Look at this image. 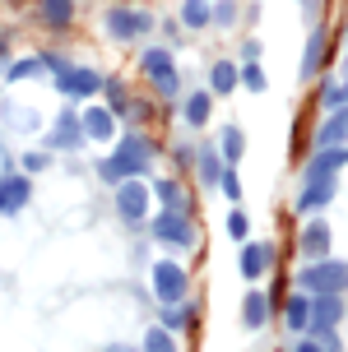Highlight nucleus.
<instances>
[{
    "label": "nucleus",
    "mask_w": 348,
    "mask_h": 352,
    "mask_svg": "<svg viewBox=\"0 0 348 352\" xmlns=\"http://www.w3.org/2000/svg\"><path fill=\"white\" fill-rule=\"evenodd\" d=\"M334 190H339L334 181H302V195H297V209H302V213H320V209H325V204L334 199Z\"/></svg>",
    "instance_id": "13"
},
{
    "label": "nucleus",
    "mask_w": 348,
    "mask_h": 352,
    "mask_svg": "<svg viewBox=\"0 0 348 352\" xmlns=\"http://www.w3.org/2000/svg\"><path fill=\"white\" fill-rule=\"evenodd\" d=\"M149 278H154V292L163 306H181L186 301V292H191V278H186V269L172 260H158L154 269H149Z\"/></svg>",
    "instance_id": "3"
},
{
    "label": "nucleus",
    "mask_w": 348,
    "mask_h": 352,
    "mask_svg": "<svg viewBox=\"0 0 348 352\" xmlns=\"http://www.w3.org/2000/svg\"><path fill=\"white\" fill-rule=\"evenodd\" d=\"M149 186H144V181H121V186H116V213H121L125 223H144V218H149Z\"/></svg>",
    "instance_id": "7"
},
{
    "label": "nucleus",
    "mask_w": 348,
    "mask_h": 352,
    "mask_svg": "<svg viewBox=\"0 0 348 352\" xmlns=\"http://www.w3.org/2000/svg\"><path fill=\"white\" fill-rule=\"evenodd\" d=\"M37 60H42V70H52V74H65L70 70V60H65V56H56V52H42Z\"/></svg>",
    "instance_id": "34"
},
{
    "label": "nucleus",
    "mask_w": 348,
    "mask_h": 352,
    "mask_svg": "<svg viewBox=\"0 0 348 352\" xmlns=\"http://www.w3.org/2000/svg\"><path fill=\"white\" fill-rule=\"evenodd\" d=\"M79 125H84V140H112L116 135V116L107 107H88L84 116H79Z\"/></svg>",
    "instance_id": "14"
},
{
    "label": "nucleus",
    "mask_w": 348,
    "mask_h": 352,
    "mask_svg": "<svg viewBox=\"0 0 348 352\" xmlns=\"http://www.w3.org/2000/svg\"><path fill=\"white\" fill-rule=\"evenodd\" d=\"M209 111H214V98H209V93H191V98H186V125L200 130V125L209 121Z\"/></svg>",
    "instance_id": "24"
},
{
    "label": "nucleus",
    "mask_w": 348,
    "mask_h": 352,
    "mask_svg": "<svg viewBox=\"0 0 348 352\" xmlns=\"http://www.w3.org/2000/svg\"><path fill=\"white\" fill-rule=\"evenodd\" d=\"M0 60H5V37H0Z\"/></svg>",
    "instance_id": "40"
},
{
    "label": "nucleus",
    "mask_w": 348,
    "mask_h": 352,
    "mask_svg": "<svg viewBox=\"0 0 348 352\" xmlns=\"http://www.w3.org/2000/svg\"><path fill=\"white\" fill-rule=\"evenodd\" d=\"M98 88H103V74L88 70V65H70L65 74H56V93L70 98V102H88Z\"/></svg>",
    "instance_id": "5"
},
{
    "label": "nucleus",
    "mask_w": 348,
    "mask_h": 352,
    "mask_svg": "<svg viewBox=\"0 0 348 352\" xmlns=\"http://www.w3.org/2000/svg\"><path fill=\"white\" fill-rule=\"evenodd\" d=\"M265 316H269V297H265V292H251L246 306H242V324H246V329H260Z\"/></svg>",
    "instance_id": "23"
},
{
    "label": "nucleus",
    "mask_w": 348,
    "mask_h": 352,
    "mask_svg": "<svg viewBox=\"0 0 348 352\" xmlns=\"http://www.w3.org/2000/svg\"><path fill=\"white\" fill-rule=\"evenodd\" d=\"M320 60H325V28H316L311 33V42H307V52H302V79H311L316 70H320Z\"/></svg>",
    "instance_id": "20"
},
{
    "label": "nucleus",
    "mask_w": 348,
    "mask_h": 352,
    "mask_svg": "<svg viewBox=\"0 0 348 352\" xmlns=\"http://www.w3.org/2000/svg\"><path fill=\"white\" fill-rule=\"evenodd\" d=\"M283 320H288V329H307V324H311V297H307V292L288 297V306H283Z\"/></svg>",
    "instance_id": "21"
},
{
    "label": "nucleus",
    "mask_w": 348,
    "mask_h": 352,
    "mask_svg": "<svg viewBox=\"0 0 348 352\" xmlns=\"http://www.w3.org/2000/svg\"><path fill=\"white\" fill-rule=\"evenodd\" d=\"M218 186H223V195H227V199H237V204H242V181H237V167H223Z\"/></svg>",
    "instance_id": "30"
},
{
    "label": "nucleus",
    "mask_w": 348,
    "mask_h": 352,
    "mask_svg": "<svg viewBox=\"0 0 348 352\" xmlns=\"http://www.w3.org/2000/svg\"><path fill=\"white\" fill-rule=\"evenodd\" d=\"M139 70L154 79V88L163 93V98H176L181 79H176V65H172V52H167V47H154V52H144V56H139Z\"/></svg>",
    "instance_id": "4"
},
{
    "label": "nucleus",
    "mask_w": 348,
    "mask_h": 352,
    "mask_svg": "<svg viewBox=\"0 0 348 352\" xmlns=\"http://www.w3.org/2000/svg\"><path fill=\"white\" fill-rule=\"evenodd\" d=\"M144 352H176V343H172V334L158 324V329H149V338H144Z\"/></svg>",
    "instance_id": "28"
},
{
    "label": "nucleus",
    "mask_w": 348,
    "mask_h": 352,
    "mask_svg": "<svg viewBox=\"0 0 348 352\" xmlns=\"http://www.w3.org/2000/svg\"><path fill=\"white\" fill-rule=\"evenodd\" d=\"M52 148H79V144H84V125H79V116H74V111H65V116H61V121H56V130H52Z\"/></svg>",
    "instance_id": "16"
},
{
    "label": "nucleus",
    "mask_w": 348,
    "mask_h": 352,
    "mask_svg": "<svg viewBox=\"0 0 348 352\" xmlns=\"http://www.w3.org/2000/svg\"><path fill=\"white\" fill-rule=\"evenodd\" d=\"M339 167H348V144H339V148H320V153L307 162V181H334Z\"/></svg>",
    "instance_id": "10"
},
{
    "label": "nucleus",
    "mask_w": 348,
    "mask_h": 352,
    "mask_svg": "<svg viewBox=\"0 0 348 352\" xmlns=\"http://www.w3.org/2000/svg\"><path fill=\"white\" fill-rule=\"evenodd\" d=\"M297 287L307 297H339L348 287V264L344 260H316L297 274Z\"/></svg>",
    "instance_id": "2"
},
{
    "label": "nucleus",
    "mask_w": 348,
    "mask_h": 352,
    "mask_svg": "<svg viewBox=\"0 0 348 352\" xmlns=\"http://www.w3.org/2000/svg\"><path fill=\"white\" fill-rule=\"evenodd\" d=\"M209 19H214L209 0H186V5H181V23H186V28H205Z\"/></svg>",
    "instance_id": "26"
},
{
    "label": "nucleus",
    "mask_w": 348,
    "mask_h": 352,
    "mask_svg": "<svg viewBox=\"0 0 348 352\" xmlns=\"http://www.w3.org/2000/svg\"><path fill=\"white\" fill-rule=\"evenodd\" d=\"M339 320H344V301H339V297H311V324L334 329Z\"/></svg>",
    "instance_id": "19"
},
{
    "label": "nucleus",
    "mask_w": 348,
    "mask_h": 352,
    "mask_svg": "<svg viewBox=\"0 0 348 352\" xmlns=\"http://www.w3.org/2000/svg\"><path fill=\"white\" fill-rule=\"evenodd\" d=\"M47 167H52V153H42V148L37 153H23V172H47Z\"/></svg>",
    "instance_id": "33"
},
{
    "label": "nucleus",
    "mask_w": 348,
    "mask_h": 352,
    "mask_svg": "<svg viewBox=\"0 0 348 352\" xmlns=\"http://www.w3.org/2000/svg\"><path fill=\"white\" fill-rule=\"evenodd\" d=\"M237 84H242L237 60H214V70H209V88H214V93H237Z\"/></svg>",
    "instance_id": "18"
},
{
    "label": "nucleus",
    "mask_w": 348,
    "mask_h": 352,
    "mask_svg": "<svg viewBox=\"0 0 348 352\" xmlns=\"http://www.w3.org/2000/svg\"><path fill=\"white\" fill-rule=\"evenodd\" d=\"M103 352H135V348H125V343H112V348H103Z\"/></svg>",
    "instance_id": "39"
},
{
    "label": "nucleus",
    "mask_w": 348,
    "mask_h": 352,
    "mask_svg": "<svg viewBox=\"0 0 348 352\" xmlns=\"http://www.w3.org/2000/svg\"><path fill=\"white\" fill-rule=\"evenodd\" d=\"M154 236L163 241V246H176V250H191L195 246V232H191V218L186 213H158L154 218Z\"/></svg>",
    "instance_id": "8"
},
{
    "label": "nucleus",
    "mask_w": 348,
    "mask_h": 352,
    "mask_svg": "<svg viewBox=\"0 0 348 352\" xmlns=\"http://www.w3.org/2000/svg\"><path fill=\"white\" fill-rule=\"evenodd\" d=\"M42 19L52 28H65L70 19H74V0H42Z\"/></svg>",
    "instance_id": "25"
},
{
    "label": "nucleus",
    "mask_w": 348,
    "mask_h": 352,
    "mask_svg": "<svg viewBox=\"0 0 348 352\" xmlns=\"http://www.w3.org/2000/svg\"><path fill=\"white\" fill-rule=\"evenodd\" d=\"M339 144H348V107L330 111L325 125L316 130V148H339Z\"/></svg>",
    "instance_id": "12"
},
{
    "label": "nucleus",
    "mask_w": 348,
    "mask_h": 352,
    "mask_svg": "<svg viewBox=\"0 0 348 352\" xmlns=\"http://www.w3.org/2000/svg\"><path fill=\"white\" fill-rule=\"evenodd\" d=\"M242 88H251V93H260V88H265L260 65H242Z\"/></svg>",
    "instance_id": "32"
},
{
    "label": "nucleus",
    "mask_w": 348,
    "mask_h": 352,
    "mask_svg": "<svg viewBox=\"0 0 348 352\" xmlns=\"http://www.w3.org/2000/svg\"><path fill=\"white\" fill-rule=\"evenodd\" d=\"M297 250L307 255V264H316V260H330V228H325L320 218H311V223L302 228V236H297Z\"/></svg>",
    "instance_id": "9"
},
{
    "label": "nucleus",
    "mask_w": 348,
    "mask_h": 352,
    "mask_svg": "<svg viewBox=\"0 0 348 352\" xmlns=\"http://www.w3.org/2000/svg\"><path fill=\"white\" fill-rule=\"evenodd\" d=\"M223 153H214V148H205V153H200V181H209V186H214V181H218V176H223Z\"/></svg>",
    "instance_id": "27"
},
{
    "label": "nucleus",
    "mask_w": 348,
    "mask_h": 352,
    "mask_svg": "<svg viewBox=\"0 0 348 352\" xmlns=\"http://www.w3.org/2000/svg\"><path fill=\"white\" fill-rule=\"evenodd\" d=\"M297 352H325V348H320V343H311V338H307V343H297Z\"/></svg>",
    "instance_id": "38"
},
{
    "label": "nucleus",
    "mask_w": 348,
    "mask_h": 352,
    "mask_svg": "<svg viewBox=\"0 0 348 352\" xmlns=\"http://www.w3.org/2000/svg\"><path fill=\"white\" fill-rule=\"evenodd\" d=\"M242 60H246V65H256V60H260V42H246V47H242Z\"/></svg>",
    "instance_id": "36"
},
{
    "label": "nucleus",
    "mask_w": 348,
    "mask_h": 352,
    "mask_svg": "<svg viewBox=\"0 0 348 352\" xmlns=\"http://www.w3.org/2000/svg\"><path fill=\"white\" fill-rule=\"evenodd\" d=\"M218 153H223L227 167H237V158L246 153V135L237 130V125H227V130H223V140H218Z\"/></svg>",
    "instance_id": "22"
},
{
    "label": "nucleus",
    "mask_w": 348,
    "mask_h": 352,
    "mask_svg": "<svg viewBox=\"0 0 348 352\" xmlns=\"http://www.w3.org/2000/svg\"><path fill=\"white\" fill-rule=\"evenodd\" d=\"M214 19H218V23H232V19H237V10H232V5H218V10H214Z\"/></svg>",
    "instance_id": "37"
},
{
    "label": "nucleus",
    "mask_w": 348,
    "mask_h": 352,
    "mask_svg": "<svg viewBox=\"0 0 348 352\" xmlns=\"http://www.w3.org/2000/svg\"><path fill=\"white\" fill-rule=\"evenodd\" d=\"M149 162H154V148H149V140L139 135V130H125V140L116 144V153L98 167V176L103 181H112V186H121V181H135V176L149 172Z\"/></svg>",
    "instance_id": "1"
},
{
    "label": "nucleus",
    "mask_w": 348,
    "mask_h": 352,
    "mask_svg": "<svg viewBox=\"0 0 348 352\" xmlns=\"http://www.w3.org/2000/svg\"><path fill=\"white\" fill-rule=\"evenodd\" d=\"M344 74H348V52H344Z\"/></svg>",
    "instance_id": "41"
},
{
    "label": "nucleus",
    "mask_w": 348,
    "mask_h": 352,
    "mask_svg": "<svg viewBox=\"0 0 348 352\" xmlns=\"http://www.w3.org/2000/svg\"><path fill=\"white\" fill-rule=\"evenodd\" d=\"M37 70H42V60H19V65H10V79H33Z\"/></svg>",
    "instance_id": "35"
},
{
    "label": "nucleus",
    "mask_w": 348,
    "mask_h": 352,
    "mask_svg": "<svg viewBox=\"0 0 348 352\" xmlns=\"http://www.w3.org/2000/svg\"><path fill=\"white\" fill-rule=\"evenodd\" d=\"M107 33L116 37V42L144 37V33H154V14H144V10H125V5H116V10H107Z\"/></svg>",
    "instance_id": "6"
},
{
    "label": "nucleus",
    "mask_w": 348,
    "mask_h": 352,
    "mask_svg": "<svg viewBox=\"0 0 348 352\" xmlns=\"http://www.w3.org/2000/svg\"><path fill=\"white\" fill-rule=\"evenodd\" d=\"M33 199V186H28V176H14L5 172L0 176V213H19L23 204Z\"/></svg>",
    "instance_id": "11"
},
{
    "label": "nucleus",
    "mask_w": 348,
    "mask_h": 352,
    "mask_svg": "<svg viewBox=\"0 0 348 352\" xmlns=\"http://www.w3.org/2000/svg\"><path fill=\"white\" fill-rule=\"evenodd\" d=\"M186 320H191V311H186V306H163V329H167V334H172V329H181Z\"/></svg>",
    "instance_id": "29"
},
{
    "label": "nucleus",
    "mask_w": 348,
    "mask_h": 352,
    "mask_svg": "<svg viewBox=\"0 0 348 352\" xmlns=\"http://www.w3.org/2000/svg\"><path fill=\"white\" fill-rule=\"evenodd\" d=\"M246 232H251V223H246V213H242V209H232V213H227V236H232V241H242Z\"/></svg>",
    "instance_id": "31"
},
{
    "label": "nucleus",
    "mask_w": 348,
    "mask_h": 352,
    "mask_svg": "<svg viewBox=\"0 0 348 352\" xmlns=\"http://www.w3.org/2000/svg\"><path fill=\"white\" fill-rule=\"evenodd\" d=\"M154 195L163 199V209H167V213H186V209H191V204H186V190H181V181H172V176H158Z\"/></svg>",
    "instance_id": "17"
},
{
    "label": "nucleus",
    "mask_w": 348,
    "mask_h": 352,
    "mask_svg": "<svg viewBox=\"0 0 348 352\" xmlns=\"http://www.w3.org/2000/svg\"><path fill=\"white\" fill-rule=\"evenodd\" d=\"M269 264H274V246H265V241L242 246V278H265Z\"/></svg>",
    "instance_id": "15"
}]
</instances>
